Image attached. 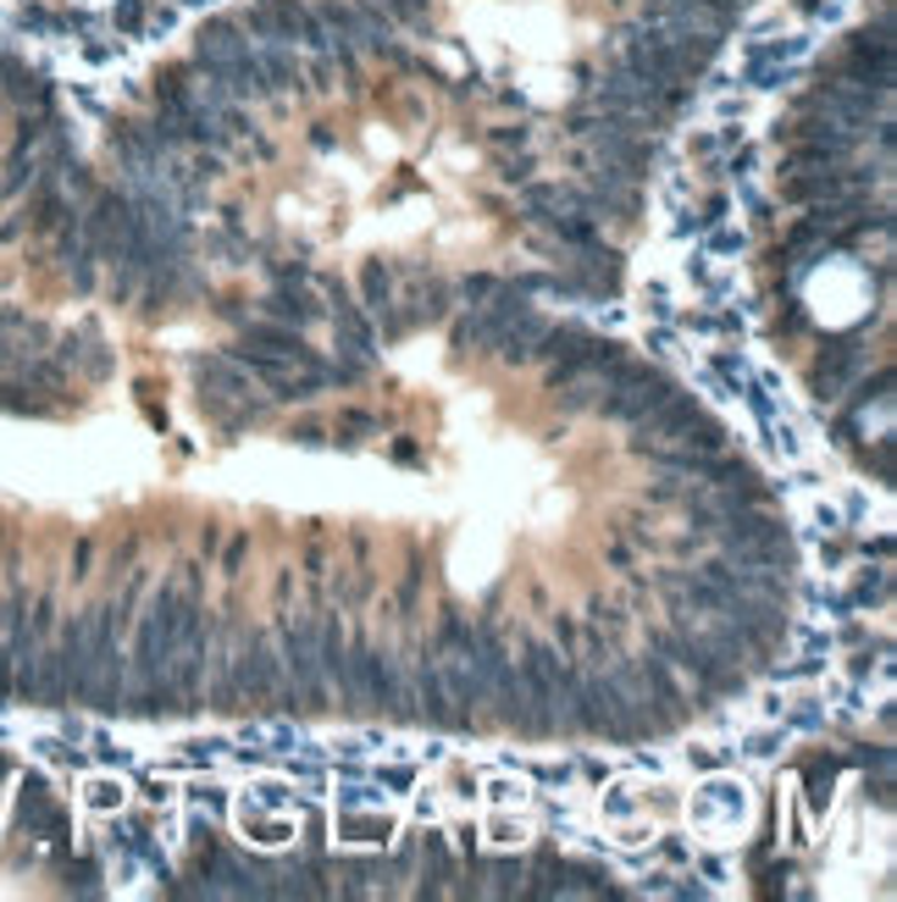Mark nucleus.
<instances>
[{"label": "nucleus", "mask_w": 897, "mask_h": 902, "mask_svg": "<svg viewBox=\"0 0 897 902\" xmlns=\"http://www.w3.org/2000/svg\"><path fill=\"white\" fill-rule=\"evenodd\" d=\"M399 288H404V266H399V261H360V272H355V299H360L366 310L393 305Z\"/></svg>", "instance_id": "nucleus-4"}, {"label": "nucleus", "mask_w": 897, "mask_h": 902, "mask_svg": "<svg viewBox=\"0 0 897 902\" xmlns=\"http://www.w3.org/2000/svg\"><path fill=\"white\" fill-rule=\"evenodd\" d=\"M40 880L45 891H101V863L73 836L67 797L0 753V885Z\"/></svg>", "instance_id": "nucleus-1"}, {"label": "nucleus", "mask_w": 897, "mask_h": 902, "mask_svg": "<svg viewBox=\"0 0 897 902\" xmlns=\"http://www.w3.org/2000/svg\"><path fill=\"white\" fill-rule=\"evenodd\" d=\"M864 354L853 349V343H836V349H825L814 365H809V393L814 399H847V388L864 376Z\"/></svg>", "instance_id": "nucleus-3"}, {"label": "nucleus", "mask_w": 897, "mask_h": 902, "mask_svg": "<svg viewBox=\"0 0 897 902\" xmlns=\"http://www.w3.org/2000/svg\"><path fill=\"white\" fill-rule=\"evenodd\" d=\"M377 432V415L366 410V404H344L338 415H333V437L344 443V448H355V443H366Z\"/></svg>", "instance_id": "nucleus-5"}, {"label": "nucleus", "mask_w": 897, "mask_h": 902, "mask_svg": "<svg viewBox=\"0 0 897 902\" xmlns=\"http://www.w3.org/2000/svg\"><path fill=\"white\" fill-rule=\"evenodd\" d=\"M189 376H194L200 410H211V404H222V399H233V393L250 388V371H244V360H239L233 349H205V354H194V360H189Z\"/></svg>", "instance_id": "nucleus-2"}, {"label": "nucleus", "mask_w": 897, "mask_h": 902, "mask_svg": "<svg viewBox=\"0 0 897 902\" xmlns=\"http://www.w3.org/2000/svg\"><path fill=\"white\" fill-rule=\"evenodd\" d=\"M244 560H250V532H228L222 538V554H217V565H222V576H244Z\"/></svg>", "instance_id": "nucleus-7"}, {"label": "nucleus", "mask_w": 897, "mask_h": 902, "mask_svg": "<svg viewBox=\"0 0 897 902\" xmlns=\"http://www.w3.org/2000/svg\"><path fill=\"white\" fill-rule=\"evenodd\" d=\"M494 288H499V272H466V277L455 283V299H461V305H488Z\"/></svg>", "instance_id": "nucleus-6"}]
</instances>
